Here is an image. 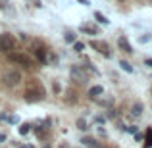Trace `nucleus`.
Returning a JSON list of instances; mask_svg holds the SVG:
<instances>
[{
  "mask_svg": "<svg viewBox=\"0 0 152 148\" xmlns=\"http://www.w3.org/2000/svg\"><path fill=\"white\" fill-rule=\"evenodd\" d=\"M79 29L83 31V33H89V35H96V27H91V25H81Z\"/></svg>",
  "mask_w": 152,
  "mask_h": 148,
  "instance_id": "nucleus-11",
  "label": "nucleus"
},
{
  "mask_svg": "<svg viewBox=\"0 0 152 148\" xmlns=\"http://www.w3.org/2000/svg\"><path fill=\"white\" fill-rule=\"evenodd\" d=\"M23 148H31V146H23Z\"/></svg>",
  "mask_w": 152,
  "mask_h": 148,
  "instance_id": "nucleus-24",
  "label": "nucleus"
},
{
  "mask_svg": "<svg viewBox=\"0 0 152 148\" xmlns=\"http://www.w3.org/2000/svg\"><path fill=\"white\" fill-rule=\"evenodd\" d=\"M46 148H50V146H46Z\"/></svg>",
  "mask_w": 152,
  "mask_h": 148,
  "instance_id": "nucleus-25",
  "label": "nucleus"
},
{
  "mask_svg": "<svg viewBox=\"0 0 152 148\" xmlns=\"http://www.w3.org/2000/svg\"><path fill=\"white\" fill-rule=\"evenodd\" d=\"M6 141V135H0V142H4Z\"/></svg>",
  "mask_w": 152,
  "mask_h": 148,
  "instance_id": "nucleus-22",
  "label": "nucleus"
},
{
  "mask_svg": "<svg viewBox=\"0 0 152 148\" xmlns=\"http://www.w3.org/2000/svg\"><path fill=\"white\" fill-rule=\"evenodd\" d=\"M81 4H85V6H89V0H79Z\"/></svg>",
  "mask_w": 152,
  "mask_h": 148,
  "instance_id": "nucleus-23",
  "label": "nucleus"
},
{
  "mask_svg": "<svg viewBox=\"0 0 152 148\" xmlns=\"http://www.w3.org/2000/svg\"><path fill=\"white\" fill-rule=\"evenodd\" d=\"M21 83V73H19L18 69H12V71H8L6 75H4V85L6 87H15V85H19Z\"/></svg>",
  "mask_w": 152,
  "mask_h": 148,
  "instance_id": "nucleus-2",
  "label": "nucleus"
},
{
  "mask_svg": "<svg viewBox=\"0 0 152 148\" xmlns=\"http://www.w3.org/2000/svg\"><path fill=\"white\" fill-rule=\"evenodd\" d=\"M145 63H146V66H148V67H152V60H146Z\"/></svg>",
  "mask_w": 152,
  "mask_h": 148,
  "instance_id": "nucleus-21",
  "label": "nucleus"
},
{
  "mask_svg": "<svg viewBox=\"0 0 152 148\" xmlns=\"http://www.w3.org/2000/svg\"><path fill=\"white\" fill-rule=\"evenodd\" d=\"M31 81L33 83H31V85L27 87V90H25V100L27 102H41V100L46 96L45 87H42L37 79H31Z\"/></svg>",
  "mask_w": 152,
  "mask_h": 148,
  "instance_id": "nucleus-1",
  "label": "nucleus"
},
{
  "mask_svg": "<svg viewBox=\"0 0 152 148\" xmlns=\"http://www.w3.org/2000/svg\"><path fill=\"white\" fill-rule=\"evenodd\" d=\"M10 62L21 63L23 67H31L33 66V60H31L29 56H25V54H10Z\"/></svg>",
  "mask_w": 152,
  "mask_h": 148,
  "instance_id": "nucleus-5",
  "label": "nucleus"
},
{
  "mask_svg": "<svg viewBox=\"0 0 152 148\" xmlns=\"http://www.w3.org/2000/svg\"><path fill=\"white\" fill-rule=\"evenodd\" d=\"M33 56H35V60H37L39 63H42V66L48 62V54H46V50L42 48V46H33Z\"/></svg>",
  "mask_w": 152,
  "mask_h": 148,
  "instance_id": "nucleus-6",
  "label": "nucleus"
},
{
  "mask_svg": "<svg viewBox=\"0 0 152 148\" xmlns=\"http://www.w3.org/2000/svg\"><path fill=\"white\" fill-rule=\"evenodd\" d=\"M0 44H2L4 52H10V50H14V46H15V39L12 37V35L4 33V35H0Z\"/></svg>",
  "mask_w": 152,
  "mask_h": 148,
  "instance_id": "nucleus-4",
  "label": "nucleus"
},
{
  "mask_svg": "<svg viewBox=\"0 0 152 148\" xmlns=\"http://www.w3.org/2000/svg\"><path fill=\"white\" fill-rule=\"evenodd\" d=\"M69 77L73 79L75 83H85V81H87V73H85V69H83L81 66H71Z\"/></svg>",
  "mask_w": 152,
  "mask_h": 148,
  "instance_id": "nucleus-3",
  "label": "nucleus"
},
{
  "mask_svg": "<svg viewBox=\"0 0 152 148\" xmlns=\"http://www.w3.org/2000/svg\"><path fill=\"white\" fill-rule=\"evenodd\" d=\"M94 17H96V19H98V21H100V23H108V19L104 17V15L100 14V12H94Z\"/></svg>",
  "mask_w": 152,
  "mask_h": 148,
  "instance_id": "nucleus-16",
  "label": "nucleus"
},
{
  "mask_svg": "<svg viewBox=\"0 0 152 148\" xmlns=\"http://www.w3.org/2000/svg\"><path fill=\"white\" fill-rule=\"evenodd\" d=\"M145 146H146V148L152 146V129L146 131V144H145Z\"/></svg>",
  "mask_w": 152,
  "mask_h": 148,
  "instance_id": "nucleus-14",
  "label": "nucleus"
},
{
  "mask_svg": "<svg viewBox=\"0 0 152 148\" xmlns=\"http://www.w3.org/2000/svg\"><path fill=\"white\" fill-rule=\"evenodd\" d=\"M119 66H121V69H125L127 73H133V67H131V63H129V62L121 60V62H119Z\"/></svg>",
  "mask_w": 152,
  "mask_h": 148,
  "instance_id": "nucleus-13",
  "label": "nucleus"
},
{
  "mask_svg": "<svg viewBox=\"0 0 152 148\" xmlns=\"http://www.w3.org/2000/svg\"><path fill=\"white\" fill-rule=\"evenodd\" d=\"M83 48H85V44H83V42H73V50H77V52H81Z\"/></svg>",
  "mask_w": 152,
  "mask_h": 148,
  "instance_id": "nucleus-17",
  "label": "nucleus"
},
{
  "mask_svg": "<svg viewBox=\"0 0 152 148\" xmlns=\"http://www.w3.org/2000/svg\"><path fill=\"white\" fill-rule=\"evenodd\" d=\"M102 93H104V89H102L100 85H96V87H93V89L89 90V96H91V98H98Z\"/></svg>",
  "mask_w": 152,
  "mask_h": 148,
  "instance_id": "nucleus-9",
  "label": "nucleus"
},
{
  "mask_svg": "<svg viewBox=\"0 0 152 148\" xmlns=\"http://www.w3.org/2000/svg\"><path fill=\"white\" fill-rule=\"evenodd\" d=\"M118 46H119V48H121L123 52H127V54H129V52H133V48H131V44H129V42H127L123 37H119V39H118Z\"/></svg>",
  "mask_w": 152,
  "mask_h": 148,
  "instance_id": "nucleus-8",
  "label": "nucleus"
},
{
  "mask_svg": "<svg viewBox=\"0 0 152 148\" xmlns=\"http://www.w3.org/2000/svg\"><path fill=\"white\" fill-rule=\"evenodd\" d=\"M66 41H67V42H73V35L67 33V35H66Z\"/></svg>",
  "mask_w": 152,
  "mask_h": 148,
  "instance_id": "nucleus-19",
  "label": "nucleus"
},
{
  "mask_svg": "<svg viewBox=\"0 0 152 148\" xmlns=\"http://www.w3.org/2000/svg\"><path fill=\"white\" fill-rule=\"evenodd\" d=\"M91 46H93L94 50H98L100 54H104V56H110V52H108V44L104 41H93V42H91Z\"/></svg>",
  "mask_w": 152,
  "mask_h": 148,
  "instance_id": "nucleus-7",
  "label": "nucleus"
},
{
  "mask_svg": "<svg viewBox=\"0 0 152 148\" xmlns=\"http://www.w3.org/2000/svg\"><path fill=\"white\" fill-rule=\"evenodd\" d=\"M131 114H133V115H141L142 114V104H133V108H131Z\"/></svg>",
  "mask_w": 152,
  "mask_h": 148,
  "instance_id": "nucleus-12",
  "label": "nucleus"
},
{
  "mask_svg": "<svg viewBox=\"0 0 152 148\" xmlns=\"http://www.w3.org/2000/svg\"><path fill=\"white\" fill-rule=\"evenodd\" d=\"M77 127H79V129H87V127H85V121H83V119H79V121H77Z\"/></svg>",
  "mask_w": 152,
  "mask_h": 148,
  "instance_id": "nucleus-18",
  "label": "nucleus"
},
{
  "mask_svg": "<svg viewBox=\"0 0 152 148\" xmlns=\"http://www.w3.org/2000/svg\"><path fill=\"white\" fill-rule=\"evenodd\" d=\"M29 123H23V125L21 127H19V133H21V135H27V133H29Z\"/></svg>",
  "mask_w": 152,
  "mask_h": 148,
  "instance_id": "nucleus-15",
  "label": "nucleus"
},
{
  "mask_svg": "<svg viewBox=\"0 0 152 148\" xmlns=\"http://www.w3.org/2000/svg\"><path fill=\"white\" fill-rule=\"evenodd\" d=\"M81 142H83L85 146H89V148H100V144H98V142L94 141V139H91V137H85Z\"/></svg>",
  "mask_w": 152,
  "mask_h": 148,
  "instance_id": "nucleus-10",
  "label": "nucleus"
},
{
  "mask_svg": "<svg viewBox=\"0 0 152 148\" xmlns=\"http://www.w3.org/2000/svg\"><path fill=\"white\" fill-rule=\"evenodd\" d=\"M52 89H54V93H60V85H58V83H54V85H52Z\"/></svg>",
  "mask_w": 152,
  "mask_h": 148,
  "instance_id": "nucleus-20",
  "label": "nucleus"
}]
</instances>
